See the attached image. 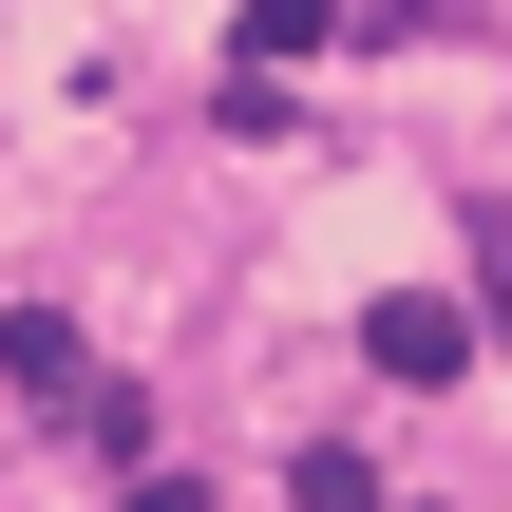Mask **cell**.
Returning <instances> with one entry per match:
<instances>
[{
    "instance_id": "obj_4",
    "label": "cell",
    "mask_w": 512,
    "mask_h": 512,
    "mask_svg": "<svg viewBox=\"0 0 512 512\" xmlns=\"http://www.w3.org/2000/svg\"><path fill=\"white\" fill-rule=\"evenodd\" d=\"M285 494H304V512H380V456H342V437H323V456H304Z\"/></svg>"
},
{
    "instance_id": "obj_3",
    "label": "cell",
    "mask_w": 512,
    "mask_h": 512,
    "mask_svg": "<svg viewBox=\"0 0 512 512\" xmlns=\"http://www.w3.org/2000/svg\"><path fill=\"white\" fill-rule=\"evenodd\" d=\"M228 38H247V57H323V38H342V0H247Z\"/></svg>"
},
{
    "instance_id": "obj_1",
    "label": "cell",
    "mask_w": 512,
    "mask_h": 512,
    "mask_svg": "<svg viewBox=\"0 0 512 512\" xmlns=\"http://www.w3.org/2000/svg\"><path fill=\"white\" fill-rule=\"evenodd\" d=\"M361 342H380V380H456V361H475L456 304H361Z\"/></svg>"
},
{
    "instance_id": "obj_2",
    "label": "cell",
    "mask_w": 512,
    "mask_h": 512,
    "mask_svg": "<svg viewBox=\"0 0 512 512\" xmlns=\"http://www.w3.org/2000/svg\"><path fill=\"white\" fill-rule=\"evenodd\" d=\"M0 380H19V399H76L95 361H76V323H38V304H19V323H0Z\"/></svg>"
}]
</instances>
